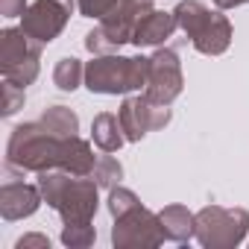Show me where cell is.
<instances>
[{
	"mask_svg": "<svg viewBox=\"0 0 249 249\" xmlns=\"http://www.w3.org/2000/svg\"><path fill=\"white\" fill-rule=\"evenodd\" d=\"M65 159V138L53 135L41 120L21 123L12 129L6 144V167L21 173H44L62 170Z\"/></svg>",
	"mask_w": 249,
	"mask_h": 249,
	"instance_id": "6da1fadb",
	"label": "cell"
},
{
	"mask_svg": "<svg viewBox=\"0 0 249 249\" xmlns=\"http://www.w3.org/2000/svg\"><path fill=\"white\" fill-rule=\"evenodd\" d=\"M38 188L44 202L65 223H88L97 214V191L100 185L91 176H73L68 170H44L38 173Z\"/></svg>",
	"mask_w": 249,
	"mask_h": 249,
	"instance_id": "7a4b0ae2",
	"label": "cell"
},
{
	"mask_svg": "<svg viewBox=\"0 0 249 249\" xmlns=\"http://www.w3.org/2000/svg\"><path fill=\"white\" fill-rule=\"evenodd\" d=\"M150 59L147 56H94L85 65V85L94 94H129L147 88Z\"/></svg>",
	"mask_w": 249,
	"mask_h": 249,
	"instance_id": "3957f363",
	"label": "cell"
},
{
	"mask_svg": "<svg viewBox=\"0 0 249 249\" xmlns=\"http://www.w3.org/2000/svg\"><path fill=\"white\" fill-rule=\"evenodd\" d=\"M179 30L191 38V44L202 56H220L231 44V24L226 15L211 12L199 0H182L173 9Z\"/></svg>",
	"mask_w": 249,
	"mask_h": 249,
	"instance_id": "277c9868",
	"label": "cell"
},
{
	"mask_svg": "<svg viewBox=\"0 0 249 249\" xmlns=\"http://www.w3.org/2000/svg\"><path fill=\"white\" fill-rule=\"evenodd\" d=\"M147 12H153V0H117L111 6V12L100 18V27L85 36L88 53L106 56V53H114L123 44H129L132 36H135L138 21Z\"/></svg>",
	"mask_w": 249,
	"mask_h": 249,
	"instance_id": "5b68a950",
	"label": "cell"
},
{
	"mask_svg": "<svg viewBox=\"0 0 249 249\" xmlns=\"http://www.w3.org/2000/svg\"><path fill=\"white\" fill-rule=\"evenodd\" d=\"M41 47L36 38H30L21 27H9L0 33V73L6 82H15L21 88L33 85L41 71Z\"/></svg>",
	"mask_w": 249,
	"mask_h": 249,
	"instance_id": "8992f818",
	"label": "cell"
},
{
	"mask_svg": "<svg viewBox=\"0 0 249 249\" xmlns=\"http://www.w3.org/2000/svg\"><path fill=\"white\" fill-rule=\"evenodd\" d=\"M249 211L246 208H223L205 205L196 211V240L205 249H234L246 240Z\"/></svg>",
	"mask_w": 249,
	"mask_h": 249,
	"instance_id": "52a82bcc",
	"label": "cell"
},
{
	"mask_svg": "<svg viewBox=\"0 0 249 249\" xmlns=\"http://www.w3.org/2000/svg\"><path fill=\"white\" fill-rule=\"evenodd\" d=\"M164 240L167 237H164L159 214H153L144 205H138V208H132L126 214L114 217L111 243L117 249H150V246H161Z\"/></svg>",
	"mask_w": 249,
	"mask_h": 249,
	"instance_id": "ba28073f",
	"label": "cell"
},
{
	"mask_svg": "<svg viewBox=\"0 0 249 249\" xmlns=\"http://www.w3.org/2000/svg\"><path fill=\"white\" fill-rule=\"evenodd\" d=\"M120 123H123V132H126V141H141L147 132H156V129H164L173 111L170 106H161V103H153L147 94L144 97H126L117 111Z\"/></svg>",
	"mask_w": 249,
	"mask_h": 249,
	"instance_id": "9c48e42d",
	"label": "cell"
},
{
	"mask_svg": "<svg viewBox=\"0 0 249 249\" xmlns=\"http://www.w3.org/2000/svg\"><path fill=\"white\" fill-rule=\"evenodd\" d=\"M73 0H33L21 15V30L38 44H50L68 24Z\"/></svg>",
	"mask_w": 249,
	"mask_h": 249,
	"instance_id": "30bf717a",
	"label": "cell"
},
{
	"mask_svg": "<svg viewBox=\"0 0 249 249\" xmlns=\"http://www.w3.org/2000/svg\"><path fill=\"white\" fill-rule=\"evenodd\" d=\"M185 88V76H182V62L179 53L170 47H159L150 56V79H147V97L153 103L170 106Z\"/></svg>",
	"mask_w": 249,
	"mask_h": 249,
	"instance_id": "8fae6325",
	"label": "cell"
},
{
	"mask_svg": "<svg viewBox=\"0 0 249 249\" xmlns=\"http://www.w3.org/2000/svg\"><path fill=\"white\" fill-rule=\"evenodd\" d=\"M6 173H9V176L3 179V185H0V214H3V220H24V217H33V214L38 211V205L44 202L41 188L15 179L12 170H6Z\"/></svg>",
	"mask_w": 249,
	"mask_h": 249,
	"instance_id": "7c38bea8",
	"label": "cell"
},
{
	"mask_svg": "<svg viewBox=\"0 0 249 249\" xmlns=\"http://www.w3.org/2000/svg\"><path fill=\"white\" fill-rule=\"evenodd\" d=\"M176 30H179V24H176V15H173V12H159V9H153V12H147V15L138 21L135 36H132V44H135V47H159V44H164Z\"/></svg>",
	"mask_w": 249,
	"mask_h": 249,
	"instance_id": "4fadbf2b",
	"label": "cell"
},
{
	"mask_svg": "<svg viewBox=\"0 0 249 249\" xmlns=\"http://www.w3.org/2000/svg\"><path fill=\"white\" fill-rule=\"evenodd\" d=\"M164 237L173 243H188L196 237V214H191L185 205H167L159 211Z\"/></svg>",
	"mask_w": 249,
	"mask_h": 249,
	"instance_id": "5bb4252c",
	"label": "cell"
},
{
	"mask_svg": "<svg viewBox=\"0 0 249 249\" xmlns=\"http://www.w3.org/2000/svg\"><path fill=\"white\" fill-rule=\"evenodd\" d=\"M91 141L103 150V153H117L126 144V132H123V123L117 114L111 111H100L91 123Z\"/></svg>",
	"mask_w": 249,
	"mask_h": 249,
	"instance_id": "9a60e30c",
	"label": "cell"
},
{
	"mask_svg": "<svg viewBox=\"0 0 249 249\" xmlns=\"http://www.w3.org/2000/svg\"><path fill=\"white\" fill-rule=\"evenodd\" d=\"M100 156H94L91 144L82 141L79 135H71L65 138V159H62V170L73 173V176H91L94 164H97Z\"/></svg>",
	"mask_w": 249,
	"mask_h": 249,
	"instance_id": "2e32d148",
	"label": "cell"
},
{
	"mask_svg": "<svg viewBox=\"0 0 249 249\" xmlns=\"http://www.w3.org/2000/svg\"><path fill=\"white\" fill-rule=\"evenodd\" d=\"M38 120L44 123L53 135H59V138H71V135L79 132V117L68 106H50V108H44V114Z\"/></svg>",
	"mask_w": 249,
	"mask_h": 249,
	"instance_id": "e0dca14e",
	"label": "cell"
},
{
	"mask_svg": "<svg viewBox=\"0 0 249 249\" xmlns=\"http://www.w3.org/2000/svg\"><path fill=\"white\" fill-rule=\"evenodd\" d=\"M53 82H56L59 91H76L85 82V65L73 56L59 59L56 68H53Z\"/></svg>",
	"mask_w": 249,
	"mask_h": 249,
	"instance_id": "ac0fdd59",
	"label": "cell"
},
{
	"mask_svg": "<svg viewBox=\"0 0 249 249\" xmlns=\"http://www.w3.org/2000/svg\"><path fill=\"white\" fill-rule=\"evenodd\" d=\"M91 179H94L100 188H114V185H120V179H123V164H120L111 153H106V156L97 159V164H94V170H91Z\"/></svg>",
	"mask_w": 249,
	"mask_h": 249,
	"instance_id": "d6986e66",
	"label": "cell"
},
{
	"mask_svg": "<svg viewBox=\"0 0 249 249\" xmlns=\"http://www.w3.org/2000/svg\"><path fill=\"white\" fill-rule=\"evenodd\" d=\"M94 240H97V231H94L91 220L88 223H65V229H62V243L71 249H85Z\"/></svg>",
	"mask_w": 249,
	"mask_h": 249,
	"instance_id": "ffe728a7",
	"label": "cell"
},
{
	"mask_svg": "<svg viewBox=\"0 0 249 249\" xmlns=\"http://www.w3.org/2000/svg\"><path fill=\"white\" fill-rule=\"evenodd\" d=\"M138 205H141V199L135 196V191L120 188V185L108 188V211H111V217H120V214H126V211H132Z\"/></svg>",
	"mask_w": 249,
	"mask_h": 249,
	"instance_id": "44dd1931",
	"label": "cell"
},
{
	"mask_svg": "<svg viewBox=\"0 0 249 249\" xmlns=\"http://www.w3.org/2000/svg\"><path fill=\"white\" fill-rule=\"evenodd\" d=\"M24 103H27V91L3 79V117H12L18 108H24Z\"/></svg>",
	"mask_w": 249,
	"mask_h": 249,
	"instance_id": "7402d4cb",
	"label": "cell"
},
{
	"mask_svg": "<svg viewBox=\"0 0 249 249\" xmlns=\"http://www.w3.org/2000/svg\"><path fill=\"white\" fill-rule=\"evenodd\" d=\"M117 3V0H76V9H79V15H85V18H103V15H108L111 12V6Z\"/></svg>",
	"mask_w": 249,
	"mask_h": 249,
	"instance_id": "603a6c76",
	"label": "cell"
},
{
	"mask_svg": "<svg viewBox=\"0 0 249 249\" xmlns=\"http://www.w3.org/2000/svg\"><path fill=\"white\" fill-rule=\"evenodd\" d=\"M27 12V0H0V15L3 18H21Z\"/></svg>",
	"mask_w": 249,
	"mask_h": 249,
	"instance_id": "cb8c5ba5",
	"label": "cell"
},
{
	"mask_svg": "<svg viewBox=\"0 0 249 249\" xmlns=\"http://www.w3.org/2000/svg\"><path fill=\"white\" fill-rule=\"evenodd\" d=\"M30 246L50 249V237H47V234H24V237H18V243H15V249H30Z\"/></svg>",
	"mask_w": 249,
	"mask_h": 249,
	"instance_id": "d4e9b609",
	"label": "cell"
},
{
	"mask_svg": "<svg viewBox=\"0 0 249 249\" xmlns=\"http://www.w3.org/2000/svg\"><path fill=\"white\" fill-rule=\"evenodd\" d=\"M243 3H249V0H214L217 9H234V6H243Z\"/></svg>",
	"mask_w": 249,
	"mask_h": 249,
	"instance_id": "484cf974",
	"label": "cell"
}]
</instances>
